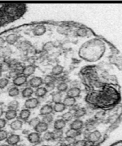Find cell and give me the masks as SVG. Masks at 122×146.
<instances>
[{
  "label": "cell",
  "instance_id": "obj_1",
  "mask_svg": "<svg viewBox=\"0 0 122 146\" xmlns=\"http://www.w3.org/2000/svg\"><path fill=\"white\" fill-rule=\"evenodd\" d=\"M101 133L100 131L94 130L93 131L90 132L87 136V142L91 143H95L98 142L101 138Z\"/></svg>",
  "mask_w": 122,
  "mask_h": 146
},
{
  "label": "cell",
  "instance_id": "obj_2",
  "mask_svg": "<svg viewBox=\"0 0 122 146\" xmlns=\"http://www.w3.org/2000/svg\"><path fill=\"white\" fill-rule=\"evenodd\" d=\"M40 104V101L38 98H30L27 99L25 102V108L31 110L34 109L39 106Z\"/></svg>",
  "mask_w": 122,
  "mask_h": 146
},
{
  "label": "cell",
  "instance_id": "obj_3",
  "mask_svg": "<svg viewBox=\"0 0 122 146\" xmlns=\"http://www.w3.org/2000/svg\"><path fill=\"white\" fill-rule=\"evenodd\" d=\"M43 84V80L42 77L39 76H34L29 81V86L33 88H37L40 87Z\"/></svg>",
  "mask_w": 122,
  "mask_h": 146
},
{
  "label": "cell",
  "instance_id": "obj_4",
  "mask_svg": "<svg viewBox=\"0 0 122 146\" xmlns=\"http://www.w3.org/2000/svg\"><path fill=\"white\" fill-rule=\"evenodd\" d=\"M27 138H28V140L30 143L36 144L40 142V139H41V136L37 132L34 131L30 133L27 136Z\"/></svg>",
  "mask_w": 122,
  "mask_h": 146
},
{
  "label": "cell",
  "instance_id": "obj_5",
  "mask_svg": "<svg viewBox=\"0 0 122 146\" xmlns=\"http://www.w3.org/2000/svg\"><path fill=\"white\" fill-rule=\"evenodd\" d=\"M20 136L19 135L11 134L9 135L6 141L7 144L11 146H15L20 142Z\"/></svg>",
  "mask_w": 122,
  "mask_h": 146
},
{
  "label": "cell",
  "instance_id": "obj_6",
  "mask_svg": "<svg viewBox=\"0 0 122 146\" xmlns=\"http://www.w3.org/2000/svg\"><path fill=\"white\" fill-rule=\"evenodd\" d=\"M31 47L32 43L28 40H23L17 44V48L21 51H28Z\"/></svg>",
  "mask_w": 122,
  "mask_h": 146
},
{
  "label": "cell",
  "instance_id": "obj_7",
  "mask_svg": "<svg viewBox=\"0 0 122 146\" xmlns=\"http://www.w3.org/2000/svg\"><path fill=\"white\" fill-rule=\"evenodd\" d=\"M27 81H28V77L24 75L21 74L13 79V84L18 87V86H21L25 85Z\"/></svg>",
  "mask_w": 122,
  "mask_h": 146
},
{
  "label": "cell",
  "instance_id": "obj_8",
  "mask_svg": "<svg viewBox=\"0 0 122 146\" xmlns=\"http://www.w3.org/2000/svg\"><path fill=\"white\" fill-rule=\"evenodd\" d=\"M81 90L77 86H73L70 89H69L67 91V96L71 98H77L81 95Z\"/></svg>",
  "mask_w": 122,
  "mask_h": 146
},
{
  "label": "cell",
  "instance_id": "obj_9",
  "mask_svg": "<svg viewBox=\"0 0 122 146\" xmlns=\"http://www.w3.org/2000/svg\"><path fill=\"white\" fill-rule=\"evenodd\" d=\"M47 32V27L42 25H39L35 26L33 29V34L35 36H42Z\"/></svg>",
  "mask_w": 122,
  "mask_h": 146
},
{
  "label": "cell",
  "instance_id": "obj_10",
  "mask_svg": "<svg viewBox=\"0 0 122 146\" xmlns=\"http://www.w3.org/2000/svg\"><path fill=\"white\" fill-rule=\"evenodd\" d=\"M84 127V122L79 119H76L70 125V129H72L77 131H80Z\"/></svg>",
  "mask_w": 122,
  "mask_h": 146
},
{
  "label": "cell",
  "instance_id": "obj_11",
  "mask_svg": "<svg viewBox=\"0 0 122 146\" xmlns=\"http://www.w3.org/2000/svg\"><path fill=\"white\" fill-rule=\"evenodd\" d=\"M35 71V67L33 65H28L26 66H24L22 74L28 77L34 74Z\"/></svg>",
  "mask_w": 122,
  "mask_h": 146
},
{
  "label": "cell",
  "instance_id": "obj_12",
  "mask_svg": "<svg viewBox=\"0 0 122 146\" xmlns=\"http://www.w3.org/2000/svg\"><path fill=\"white\" fill-rule=\"evenodd\" d=\"M53 111V107L49 104L44 105L40 109V115L42 116H45L48 115H51Z\"/></svg>",
  "mask_w": 122,
  "mask_h": 146
},
{
  "label": "cell",
  "instance_id": "obj_13",
  "mask_svg": "<svg viewBox=\"0 0 122 146\" xmlns=\"http://www.w3.org/2000/svg\"><path fill=\"white\" fill-rule=\"evenodd\" d=\"M48 128H49V125L41 121V122H40L39 124L34 128V130L35 131L37 132V133L41 134L48 131Z\"/></svg>",
  "mask_w": 122,
  "mask_h": 146
},
{
  "label": "cell",
  "instance_id": "obj_14",
  "mask_svg": "<svg viewBox=\"0 0 122 146\" xmlns=\"http://www.w3.org/2000/svg\"><path fill=\"white\" fill-rule=\"evenodd\" d=\"M12 51L9 47L4 46L0 48V58L5 59L8 58L10 57Z\"/></svg>",
  "mask_w": 122,
  "mask_h": 146
},
{
  "label": "cell",
  "instance_id": "obj_15",
  "mask_svg": "<svg viewBox=\"0 0 122 146\" xmlns=\"http://www.w3.org/2000/svg\"><path fill=\"white\" fill-rule=\"evenodd\" d=\"M20 38L19 35L17 34H9L6 37V42L9 45L15 44Z\"/></svg>",
  "mask_w": 122,
  "mask_h": 146
},
{
  "label": "cell",
  "instance_id": "obj_16",
  "mask_svg": "<svg viewBox=\"0 0 122 146\" xmlns=\"http://www.w3.org/2000/svg\"><path fill=\"white\" fill-rule=\"evenodd\" d=\"M23 125V122L19 119L13 121L10 124V127L13 131H19L22 129Z\"/></svg>",
  "mask_w": 122,
  "mask_h": 146
},
{
  "label": "cell",
  "instance_id": "obj_17",
  "mask_svg": "<svg viewBox=\"0 0 122 146\" xmlns=\"http://www.w3.org/2000/svg\"><path fill=\"white\" fill-rule=\"evenodd\" d=\"M31 115V113L30 110L27 108L23 109L19 113V119L22 121H26L29 119Z\"/></svg>",
  "mask_w": 122,
  "mask_h": 146
},
{
  "label": "cell",
  "instance_id": "obj_18",
  "mask_svg": "<svg viewBox=\"0 0 122 146\" xmlns=\"http://www.w3.org/2000/svg\"><path fill=\"white\" fill-rule=\"evenodd\" d=\"M24 67H21L20 66H18L16 68H13V69H11L9 72V76L11 78H13V79L15 78L18 76L22 74L23 70Z\"/></svg>",
  "mask_w": 122,
  "mask_h": 146
},
{
  "label": "cell",
  "instance_id": "obj_19",
  "mask_svg": "<svg viewBox=\"0 0 122 146\" xmlns=\"http://www.w3.org/2000/svg\"><path fill=\"white\" fill-rule=\"evenodd\" d=\"M48 93V92L45 86H40L39 88H36V90L34 91L35 96L38 99L45 97Z\"/></svg>",
  "mask_w": 122,
  "mask_h": 146
},
{
  "label": "cell",
  "instance_id": "obj_20",
  "mask_svg": "<svg viewBox=\"0 0 122 146\" xmlns=\"http://www.w3.org/2000/svg\"><path fill=\"white\" fill-rule=\"evenodd\" d=\"M80 134V131H77L72 129H70L66 131L65 136L66 138L68 139H73L77 136H78Z\"/></svg>",
  "mask_w": 122,
  "mask_h": 146
},
{
  "label": "cell",
  "instance_id": "obj_21",
  "mask_svg": "<svg viewBox=\"0 0 122 146\" xmlns=\"http://www.w3.org/2000/svg\"><path fill=\"white\" fill-rule=\"evenodd\" d=\"M21 96L23 98L29 99L32 97V96L34 94V91L33 88L30 87H26L25 88L21 91Z\"/></svg>",
  "mask_w": 122,
  "mask_h": 146
},
{
  "label": "cell",
  "instance_id": "obj_22",
  "mask_svg": "<svg viewBox=\"0 0 122 146\" xmlns=\"http://www.w3.org/2000/svg\"><path fill=\"white\" fill-rule=\"evenodd\" d=\"M66 122L62 119H58L54 122V129L55 130H63L66 126Z\"/></svg>",
  "mask_w": 122,
  "mask_h": 146
},
{
  "label": "cell",
  "instance_id": "obj_23",
  "mask_svg": "<svg viewBox=\"0 0 122 146\" xmlns=\"http://www.w3.org/2000/svg\"><path fill=\"white\" fill-rule=\"evenodd\" d=\"M64 66H62L60 65H56L55 66H53L52 68L51 71V74L53 76H58L61 75L62 73L64 71Z\"/></svg>",
  "mask_w": 122,
  "mask_h": 146
},
{
  "label": "cell",
  "instance_id": "obj_24",
  "mask_svg": "<svg viewBox=\"0 0 122 146\" xmlns=\"http://www.w3.org/2000/svg\"><path fill=\"white\" fill-rule=\"evenodd\" d=\"M62 97H63L62 93L57 91L51 94V99L54 104L62 102Z\"/></svg>",
  "mask_w": 122,
  "mask_h": 146
},
{
  "label": "cell",
  "instance_id": "obj_25",
  "mask_svg": "<svg viewBox=\"0 0 122 146\" xmlns=\"http://www.w3.org/2000/svg\"><path fill=\"white\" fill-rule=\"evenodd\" d=\"M76 100L75 98H71L69 96H67L63 100V103L66 106V107H72L75 106L76 104Z\"/></svg>",
  "mask_w": 122,
  "mask_h": 146
},
{
  "label": "cell",
  "instance_id": "obj_26",
  "mask_svg": "<svg viewBox=\"0 0 122 146\" xmlns=\"http://www.w3.org/2000/svg\"><path fill=\"white\" fill-rule=\"evenodd\" d=\"M4 116H5L6 121H12L17 116V111L15 110H8L5 113Z\"/></svg>",
  "mask_w": 122,
  "mask_h": 146
},
{
  "label": "cell",
  "instance_id": "obj_27",
  "mask_svg": "<svg viewBox=\"0 0 122 146\" xmlns=\"http://www.w3.org/2000/svg\"><path fill=\"white\" fill-rule=\"evenodd\" d=\"M53 111L56 113L64 112L67 108L66 106L62 102L55 104H54V106H53Z\"/></svg>",
  "mask_w": 122,
  "mask_h": 146
},
{
  "label": "cell",
  "instance_id": "obj_28",
  "mask_svg": "<svg viewBox=\"0 0 122 146\" xmlns=\"http://www.w3.org/2000/svg\"><path fill=\"white\" fill-rule=\"evenodd\" d=\"M86 110L84 108H79L76 109L73 113V116L75 119H79L86 115Z\"/></svg>",
  "mask_w": 122,
  "mask_h": 146
},
{
  "label": "cell",
  "instance_id": "obj_29",
  "mask_svg": "<svg viewBox=\"0 0 122 146\" xmlns=\"http://www.w3.org/2000/svg\"><path fill=\"white\" fill-rule=\"evenodd\" d=\"M56 88L57 91H59V92L62 93L64 92H67V90H69V85L66 82H61L57 85Z\"/></svg>",
  "mask_w": 122,
  "mask_h": 146
},
{
  "label": "cell",
  "instance_id": "obj_30",
  "mask_svg": "<svg viewBox=\"0 0 122 146\" xmlns=\"http://www.w3.org/2000/svg\"><path fill=\"white\" fill-rule=\"evenodd\" d=\"M20 90L17 86H13V87H11L8 91V94L9 96L12 98H14L17 97L20 94Z\"/></svg>",
  "mask_w": 122,
  "mask_h": 146
},
{
  "label": "cell",
  "instance_id": "obj_31",
  "mask_svg": "<svg viewBox=\"0 0 122 146\" xmlns=\"http://www.w3.org/2000/svg\"><path fill=\"white\" fill-rule=\"evenodd\" d=\"M20 106L19 102L16 100H13L7 104L8 110H12L17 111Z\"/></svg>",
  "mask_w": 122,
  "mask_h": 146
},
{
  "label": "cell",
  "instance_id": "obj_32",
  "mask_svg": "<svg viewBox=\"0 0 122 146\" xmlns=\"http://www.w3.org/2000/svg\"><path fill=\"white\" fill-rule=\"evenodd\" d=\"M88 34V30L85 28V27H79L76 31V34L79 37H84V36H87Z\"/></svg>",
  "mask_w": 122,
  "mask_h": 146
},
{
  "label": "cell",
  "instance_id": "obj_33",
  "mask_svg": "<svg viewBox=\"0 0 122 146\" xmlns=\"http://www.w3.org/2000/svg\"><path fill=\"white\" fill-rule=\"evenodd\" d=\"M43 84L45 85L53 84V83L55 84L56 78L55 77L53 76V75H48L44 77V79H43Z\"/></svg>",
  "mask_w": 122,
  "mask_h": 146
},
{
  "label": "cell",
  "instance_id": "obj_34",
  "mask_svg": "<svg viewBox=\"0 0 122 146\" xmlns=\"http://www.w3.org/2000/svg\"><path fill=\"white\" fill-rule=\"evenodd\" d=\"M73 117V113L71 111H67L62 115V119L66 122L71 121Z\"/></svg>",
  "mask_w": 122,
  "mask_h": 146
},
{
  "label": "cell",
  "instance_id": "obj_35",
  "mask_svg": "<svg viewBox=\"0 0 122 146\" xmlns=\"http://www.w3.org/2000/svg\"><path fill=\"white\" fill-rule=\"evenodd\" d=\"M40 122H41V120H40V119L39 117H33L32 119H31L28 121V124L30 127H33L34 129V128L37 126Z\"/></svg>",
  "mask_w": 122,
  "mask_h": 146
},
{
  "label": "cell",
  "instance_id": "obj_36",
  "mask_svg": "<svg viewBox=\"0 0 122 146\" xmlns=\"http://www.w3.org/2000/svg\"><path fill=\"white\" fill-rule=\"evenodd\" d=\"M43 138L44 140L47 141H50L55 140V137H54V133L53 131H47L45 132L43 135Z\"/></svg>",
  "mask_w": 122,
  "mask_h": 146
},
{
  "label": "cell",
  "instance_id": "obj_37",
  "mask_svg": "<svg viewBox=\"0 0 122 146\" xmlns=\"http://www.w3.org/2000/svg\"><path fill=\"white\" fill-rule=\"evenodd\" d=\"M9 70H11V68L8 61L4 60L3 63H0V71H1L2 72H7Z\"/></svg>",
  "mask_w": 122,
  "mask_h": 146
},
{
  "label": "cell",
  "instance_id": "obj_38",
  "mask_svg": "<svg viewBox=\"0 0 122 146\" xmlns=\"http://www.w3.org/2000/svg\"><path fill=\"white\" fill-rule=\"evenodd\" d=\"M70 29L69 27L66 26H60L57 28V32L60 34L66 35L69 33Z\"/></svg>",
  "mask_w": 122,
  "mask_h": 146
},
{
  "label": "cell",
  "instance_id": "obj_39",
  "mask_svg": "<svg viewBox=\"0 0 122 146\" xmlns=\"http://www.w3.org/2000/svg\"><path fill=\"white\" fill-rule=\"evenodd\" d=\"M55 48V44L52 42H48L43 46V50L45 52H49Z\"/></svg>",
  "mask_w": 122,
  "mask_h": 146
},
{
  "label": "cell",
  "instance_id": "obj_40",
  "mask_svg": "<svg viewBox=\"0 0 122 146\" xmlns=\"http://www.w3.org/2000/svg\"><path fill=\"white\" fill-rule=\"evenodd\" d=\"M53 120H54V117L51 114V115H48L43 116L42 119V121L45 122L46 124L49 125V124H50L51 123H52Z\"/></svg>",
  "mask_w": 122,
  "mask_h": 146
},
{
  "label": "cell",
  "instance_id": "obj_41",
  "mask_svg": "<svg viewBox=\"0 0 122 146\" xmlns=\"http://www.w3.org/2000/svg\"><path fill=\"white\" fill-rule=\"evenodd\" d=\"M9 80L6 77H1L0 79V89H4L5 88L6 86L9 85Z\"/></svg>",
  "mask_w": 122,
  "mask_h": 146
},
{
  "label": "cell",
  "instance_id": "obj_42",
  "mask_svg": "<svg viewBox=\"0 0 122 146\" xmlns=\"http://www.w3.org/2000/svg\"><path fill=\"white\" fill-rule=\"evenodd\" d=\"M53 133L54 137H55V140L59 139L64 136V131H63L62 130H55L53 131Z\"/></svg>",
  "mask_w": 122,
  "mask_h": 146
},
{
  "label": "cell",
  "instance_id": "obj_43",
  "mask_svg": "<svg viewBox=\"0 0 122 146\" xmlns=\"http://www.w3.org/2000/svg\"><path fill=\"white\" fill-rule=\"evenodd\" d=\"M9 136L8 132L5 130H0V141L6 140Z\"/></svg>",
  "mask_w": 122,
  "mask_h": 146
},
{
  "label": "cell",
  "instance_id": "obj_44",
  "mask_svg": "<svg viewBox=\"0 0 122 146\" xmlns=\"http://www.w3.org/2000/svg\"><path fill=\"white\" fill-rule=\"evenodd\" d=\"M87 145V141L85 139H80L76 141L73 143V146H86Z\"/></svg>",
  "mask_w": 122,
  "mask_h": 146
},
{
  "label": "cell",
  "instance_id": "obj_45",
  "mask_svg": "<svg viewBox=\"0 0 122 146\" xmlns=\"http://www.w3.org/2000/svg\"><path fill=\"white\" fill-rule=\"evenodd\" d=\"M45 88L47 89L48 92H49V91H51L55 88L56 85H55V84H54V83L53 84H49L45 85Z\"/></svg>",
  "mask_w": 122,
  "mask_h": 146
},
{
  "label": "cell",
  "instance_id": "obj_46",
  "mask_svg": "<svg viewBox=\"0 0 122 146\" xmlns=\"http://www.w3.org/2000/svg\"><path fill=\"white\" fill-rule=\"evenodd\" d=\"M7 124V121L6 119L0 117V130L3 129L6 127Z\"/></svg>",
  "mask_w": 122,
  "mask_h": 146
},
{
  "label": "cell",
  "instance_id": "obj_47",
  "mask_svg": "<svg viewBox=\"0 0 122 146\" xmlns=\"http://www.w3.org/2000/svg\"><path fill=\"white\" fill-rule=\"evenodd\" d=\"M104 115H105V113L103 111H99L95 115V118H96L97 119H100L103 117Z\"/></svg>",
  "mask_w": 122,
  "mask_h": 146
},
{
  "label": "cell",
  "instance_id": "obj_48",
  "mask_svg": "<svg viewBox=\"0 0 122 146\" xmlns=\"http://www.w3.org/2000/svg\"><path fill=\"white\" fill-rule=\"evenodd\" d=\"M5 43H6V40L4 39V38L1 37V36H0V48L4 47Z\"/></svg>",
  "mask_w": 122,
  "mask_h": 146
},
{
  "label": "cell",
  "instance_id": "obj_49",
  "mask_svg": "<svg viewBox=\"0 0 122 146\" xmlns=\"http://www.w3.org/2000/svg\"><path fill=\"white\" fill-rule=\"evenodd\" d=\"M4 110L3 109V108L0 107V117H2V116L4 115Z\"/></svg>",
  "mask_w": 122,
  "mask_h": 146
},
{
  "label": "cell",
  "instance_id": "obj_50",
  "mask_svg": "<svg viewBox=\"0 0 122 146\" xmlns=\"http://www.w3.org/2000/svg\"><path fill=\"white\" fill-rule=\"evenodd\" d=\"M0 146H11V145H9V144H2V145H0Z\"/></svg>",
  "mask_w": 122,
  "mask_h": 146
},
{
  "label": "cell",
  "instance_id": "obj_51",
  "mask_svg": "<svg viewBox=\"0 0 122 146\" xmlns=\"http://www.w3.org/2000/svg\"><path fill=\"white\" fill-rule=\"evenodd\" d=\"M2 75H3V72L0 71V79L1 78V77H2Z\"/></svg>",
  "mask_w": 122,
  "mask_h": 146
},
{
  "label": "cell",
  "instance_id": "obj_52",
  "mask_svg": "<svg viewBox=\"0 0 122 146\" xmlns=\"http://www.w3.org/2000/svg\"><path fill=\"white\" fill-rule=\"evenodd\" d=\"M15 146H24V145H22V144H17V145H16Z\"/></svg>",
  "mask_w": 122,
  "mask_h": 146
},
{
  "label": "cell",
  "instance_id": "obj_53",
  "mask_svg": "<svg viewBox=\"0 0 122 146\" xmlns=\"http://www.w3.org/2000/svg\"><path fill=\"white\" fill-rule=\"evenodd\" d=\"M42 146H50V145H43Z\"/></svg>",
  "mask_w": 122,
  "mask_h": 146
},
{
  "label": "cell",
  "instance_id": "obj_54",
  "mask_svg": "<svg viewBox=\"0 0 122 146\" xmlns=\"http://www.w3.org/2000/svg\"><path fill=\"white\" fill-rule=\"evenodd\" d=\"M0 96H1V91H0Z\"/></svg>",
  "mask_w": 122,
  "mask_h": 146
},
{
  "label": "cell",
  "instance_id": "obj_55",
  "mask_svg": "<svg viewBox=\"0 0 122 146\" xmlns=\"http://www.w3.org/2000/svg\"><path fill=\"white\" fill-rule=\"evenodd\" d=\"M33 146H35V145H33Z\"/></svg>",
  "mask_w": 122,
  "mask_h": 146
}]
</instances>
